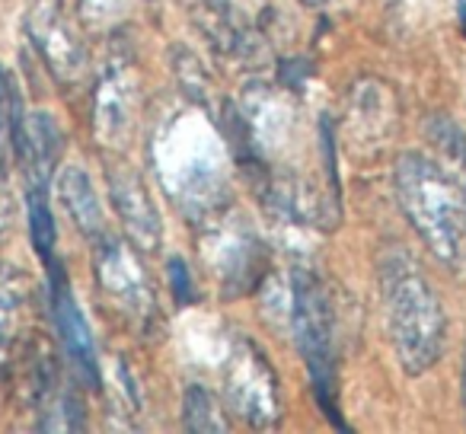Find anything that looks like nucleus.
<instances>
[{
  "mask_svg": "<svg viewBox=\"0 0 466 434\" xmlns=\"http://www.w3.org/2000/svg\"><path fill=\"white\" fill-rule=\"evenodd\" d=\"M154 173L186 221L205 227L230 207V147L195 103L169 109L150 137Z\"/></svg>",
  "mask_w": 466,
  "mask_h": 434,
  "instance_id": "nucleus-1",
  "label": "nucleus"
},
{
  "mask_svg": "<svg viewBox=\"0 0 466 434\" xmlns=\"http://www.w3.org/2000/svg\"><path fill=\"white\" fill-rule=\"evenodd\" d=\"M377 272H380V300L396 361L409 377L428 374L444 355V307L425 272L402 249H390Z\"/></svg>",
  "mask_w": 466,
  "mask_h": 434,
  "instance_id": "nucleus-2",
  "label": "nucleus"
},
{
  "mask_svg": "<svg viewBox=\"0 0 466 434\" xmlns=\"http://www.w3.org/2000/svg\"><path fill=\"white\" fill-rule=\"evenodd\" d=\"M393 192L402 217L428 253L457 268L466 247V201L451 173L431 156L409 150L393 167Z\"/></svg>",
  "mask_w": 466,
  "mask_h": 434,
  "instance_id": "nucleus-3",
  "label": "nucleus"
},
{
  "mask_svg": "<svg viewBox=\"0 0 466 434\" xmlns=\"http://www.w3.org/2000/svg\"><path fill=\"white\" fill-rule=\"evenodd\" d=\"M291 329L298 338L300 358L317 389L323 412L336 428H345L336 406L339 396V355H336V313L326 285L310 268H294L291 278Z\"/></svg>",
  "mask_w": 466,
  "mask_h": 434,
  "instance_id": "nucleus-4",
  "label": "nucleus"
},
{
  "mask_svg": "<svg viewBox=\"0 0 466 434\" xmlns=\"http://www.w3.org/2000/svg\"><path fill=\"white\" fill-rule=\"evenodd\" d=\"M198 26L220 58L256 67L285 42L288 16L275 0H198Z\"/></svg>",
  "mask_w": 466,
  "mask_h": 434,
  "instance_id": "nucleus-5",
  "label": "nucleus"
},
{
  "mask_svg": "<svg viewBox=\"0 0 466 434\" xmlns=\"http://www.w3.org/2000/svg\"><path fill=\"white\" fill-rule=\"evenodd\" d=\"M141 118V71L131 42H116L93 90V137L106 150H125Z\"/></svg>",
  "mask_w": 466,
  "mask_h": 434,
  "instance_id": "nucleus-6",
  "label": "nucleus"
},
{
  "mask_svg": "<svg viewBox=\"0 0 466 434\" xmlns=\"http://www.w3.org/2000/svg\"><path fill=\"white\" fill-rule=\"evenodd\" d=\"M224 402L247 428L272 431L281 425V383L272 361L253 338H237L224 364Z\"/></svg>",
  "mask_w": 466,
  "mask_h": 434,
  "instance_id": "nucleus-7",
  "label": "nucleus"
},
{
  "mask_svg": "<svg viewBox=\"0 0 466 434\" xmlns=\"http://www.w3.org/2000/svg\"><path fill=\"white\" fill-rule=\"evenodd\" d=\"M93 275H96V288L118 317L128 319L135 329H147L154 323V285L144 272L135 243L116 240L109 234L99 237L96 253H93Z\"/></svg>",
  "mask_w": 466,
  "mask_h": 434,
  "instance_id": "nucleus-8",
  "label": "nucleus"
},
{
  "mask_svg": "<svg viewBox=\"0 0 466 434\" xmlns=\"http://www.w3.org/2000/svg\"><path fill=\"white\" fill-rule=\"evenodd\" d=\"M198 249H205V259L211 275L218 278L224 298H237L247 294L259 285V275L266 272V247L256 237V230H249L240 217L233 214H220L211 224L198 227Z\"/></svg>",
  "mask_w": 466,
  "mask_h": 434,
  "instance_id": "nucleus-9",
  "label": "nucleus"
},
{
  "mask_svg": "<svg viewBox=\"0 0 466 434\" xmlns=\"http://www.w3.org/2000/svg\"><path fill=\"white\" fill-rule=\"evenodd\" d=\"M26 35L61 86H77L90 71V52L65 0H29Z\"/></svg>",
  "mask_w": 466,
  "mask_h": 434,
  "instance_id": "nucleus-10",
  "label": "nucleus"
},
{
  "mask_svg": "<svg viewBox=\"0 0 466 434\" xmlns=\"http://www.w3.org/2000/svg\"><path fill=\"white\" fill-rule=\"evenodd\" d=\"M106 188L128 240L141 253H157L163 243V217L144 176L128 160H112L106 167Z\"/></svg>",
  "mask_w": 466,
  "mask_h": 434,
  "instance_id": "nucleus-11",
  "label": "nucleus"
},
{
  "mask_svg": "<svg viewBox=\"0 0 466 434\" xmlns=\"http://www.w3.org/2000/svg\"><path fill=\"white\" fill-rule=\"evenodd\" d=\"M52 313H55V326H58V336L65 342V351L71 358L77 377L86 383L90 389L103 387V377H99V355H96V342H93V332L86 326L84 313H80L77 300H74L67 278L61 272V266H52Z\"/></svg>",
  "mask_w": 466,
  "mask_h": 434,
  "instance_id": "nucleus-12",
  "label": "nucleus"
},
{
  "mask_svg": "<svg viewBox=\"0 0 466 434\" xmlns=\"http://www.w3.org/2000/svg\"><path fill=\"white\" fill-rule=\"evenodd\" d=\"M58 201L67 211L71 224L80 230V237L96 243L99 237H106V214H103V201H99V192L93 186L90 173H86L80 163H67L58 173Z\"/></svg>",
  "mask_w": 466,
  "mask_h": 434,
  "instance_id": "nucleus-13",
  "label": "nucleus"
},
{
  "mask_svg": "<svg viewBox=\"0 0 466 434\" xmlns=\"http://www.w3.org/2000/svg\"><path fill=\"white\" fill-rule=\"evenodd\" d=\"M169 67H173L176 80H179L182 96H186L188 103L198 106V109H205L208 116L218 122L220 109H224L230 99L218 90V80H214V74L201 65L198 55H195L192 48H186V45L169 48Z\"/></svg>",
  "mask_w": 466,
  "mask_h": 434,
  "instance_id": "nucleus-14",
  "label": "nucleus"
},
{
  "mask_svg": "<svg viewBox=\"0 0 466 434\" xmlns=\"http://www.w3.org/2000/svg\"><path fill=\"white\" fill-rule=\"evenodd\" d=\"M182 425L192 434H224L230 428L220 399L201 383H192L182 393Z\"/></svg>",
  "mask_w": 466,
  "mask_h": 434,
  "instance_id": "nucleus-15",
  "label": "nucleus"
},
{
  "mask_svg": "<svg viewBox=\"0 0 466 434\" xmlns=\"http://www.w3.org/2000/svg\"><path fill=\"white\" fill-rule=\"evenodd\" d=\"M26 221H29V237H33L35 253L46 262V268H52L58 262V256H55V217H52L46 186L26 188Z\"/></svg>",
  "mask_w": 466,
  "mask_h": 434,
  "instance_id": "nucleus-16",
  "label": "nucleus"
},
{
  "mask_svg": "<svg viewBox=\"0 0 466 434\" xmlns=\"http://www.w3.org/2000/svg\"><path fill=\"white\" fill-rule=\"evenodd\" d=\"M23 300H26V278L14 268L0 266V368L7 361L10 342L16 336Z\"/></svg>",
  "mask_w": 466,
  "mask_h": 434,
  "instance_id": "nucleus-17",
  "label": "nucleus"
},
{
  "mask_svg": "<svg viewBox=\"0 0 466 434\" xmlns=\"http://www.w3.org/2000/svg\"><path fill=\"white\" fill-rule=\"evenodd\" d=\"M80 23L86 29L96 33H116L118 26H125V16L131 10V0H74Z\"/></svg>",
  "mask_w": 466,
  "mask_h": 434,
  "instance_id": "nucleus-18",
  "label": "nucleus"
},
{
  "mask_svg": "<svg viewBox=\"0 0 466 434\" xmlns=\"http://www.w3.org/2000/svg\"><path fill=\"white\" fill-rule=\"evenodd\" d=\"M169 285H173V298L179 300V304H188V300L195 298V285H192V272H188V266L182 259H169Z\"/></svg>",
  "mask_w": 466,
  "mask_h": 434,
  "instance_id": "nucleus-19",
  "label": "nucleus"
},
{
  "mask_svg": "<svg viewBox=\"0 0 466 434\" xmlns=\"http://www.w3.org/2000/svg\"><path fill=\"white\" fill-rule=\"evenodd\" d=\"M14 192H10V176H0V243L7 240L10 227H14Z\"/></svg>",
  "mask_w": 466,
  "mask_h": 434,
  "instance_id": "nucleus-20",
  "label": "nucleus"
},
{
  "mask_svg": "<svg viewBox=\"0 0 466 434\" xmlns=\"http://www.w3.org/2000/svg\"><path fill=\"white\" fill-rule=\"evenodd\" d=\"M10 150H14V131H10L7 112H4V106H0V176H10V173H7Z\"/></svg>",
  "mask_w": 466,
  "mask_h": 434,
  "instance_id": "nucleus-21",
  "label": "nucleus"
},
{
  "mask_svg": "<svg viewBox=\"0 0 466 434\" xmlns=\"http://www.w3.org/2000/svg\"><path fill=\"white\" fill-rule=\"evenodd\" d=\"M304 7H313V10H323V7H329L332 0H300Z\"/></svg>",
  "mask_w": 466,
  "mask_h": 434,
  "instance_id": "nucleus-22",
  "label": "nucleus"
},
{
  "mask_svg": "<svg viewBox=\"0 0 466 434\" xmlns=\"http://www.w3.org/2000/svg\"><path fill=\"white\" fill-rule=\"evenodd\" d=\"M463 409H466V345H463Z\"/></svg>",
  "mask_w": 466,
  "mask_h": 434,
  "instance_id": "nucleus-23",
  "label": "nucleus"
}]
</instances>
